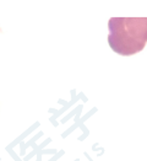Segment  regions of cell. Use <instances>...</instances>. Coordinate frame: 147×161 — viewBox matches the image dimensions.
I'll use <instances>...</instances> for the list:
<instances>
[{
    "mask_svg": "<svg viewBox=\"0 0 147 161\" xmlns=\"http://www.w3.org/2000/svg\"><path fill=\"white\" fill-rule=\"evenodd\" d=\"M110 48L120 55L141 52L147 43V17H113L108 22Z\"/></svg>",
    "mask_w": 147,
    "mask_h": 161,
    "instance_id": "cell-1",
    "label": "cell"
}]
</instances>
